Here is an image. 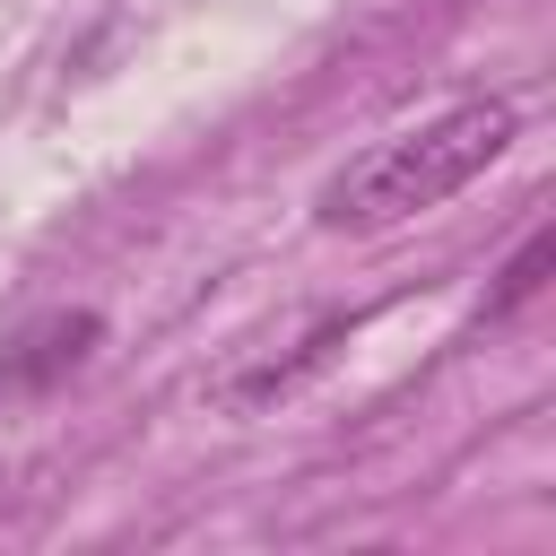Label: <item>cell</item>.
I'll list each match as a JSON object with an SVG mask.
<instances>
[{"mask_svg": "<svg viewBox=\"0 0 556 556\" xmlns=\"http://www.w3.org/2000/svg\"><path fill=\"white\" fill-rule=\"evenodd\" d=\"M504 148H513V104H504V96L452 104V113H434V122L365 148L348 174H330L321 226H400V217H417V208H443V200L469 191Z\"/></svg>", "mask_w": 556, "mask_h": 556, "instance_id": "1", "label": "cell"}, {"mask_svg": "<svg viewBox=\"0 0 556 556\" xmlns=\"http://www.w3.org/2000/svg\"><path fill=\"white\" fill-rule=\"evenodd\" d=\"M87 348H96V313H52V321H35L17 348H0V382H17V391L61 382V374L87 365Z\"/></svg>", "mask_w": 556, "mask_h": 556, "instance_id": "2", "label": "cell"}, {"mask_svg": "<svg viewBox=\"0 0 556 556\" xmlns=\"http://www.w3.org/2000/svg\"><path fill=\"white\" fill-rule=\"evenodd\" d=\"M547 261H556V243H547V235H530V243L513 252V269H504V287L486 295V321H504L513 304H530V295L547 287Z\"/></svg>", "mask_w": 556, "mask_h": 556, "instance_id": "3", "label": "cell"}]
</instances>
